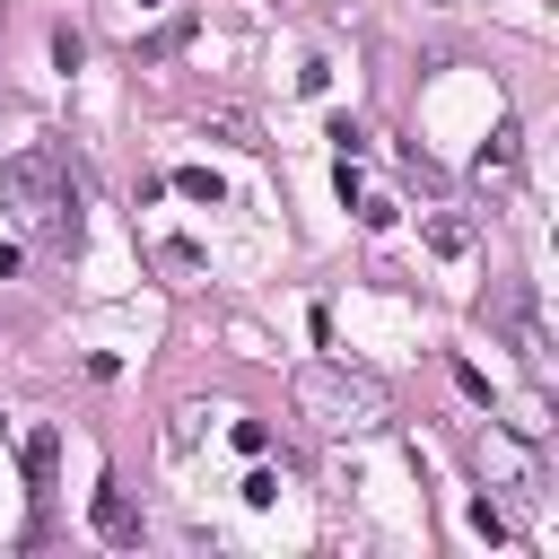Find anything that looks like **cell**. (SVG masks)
<instances>
[{"label": "cell", "mask_w": 559, "mask_h": 559, "mask_svg": "<svg viewBox=\"0 0 559 559\" xmlns=\"http://www.w3.org/2000/svg\"><path fill=\"white\" fill-rule=\"evenodd\" d=\"M428 245H437V253H472V218L437 210V218H428Z\"/></svg>", "instance_id": "cell-9"}, {"label": "cell", "mask_w": 559, "mask_h": 559, "mask_svg": "<svg viewBox=\"0 0 559 559\" xmlns=\"http://www.w3.org/2000/svg\"><path fill=\"white\" fill-rule=\"evenodd\" d=\"M0 210L26 218L35 245L70 253L79 245V166H70V148H17L0 166Z\"/></svg>", "instance_id": "cell-1"}, {"label": "cell", "mask_w": 559, "mask_h": 559, "mask_svg": "<svg viewBox=\"0 0 559 559\" xmlns=\"http://www.w3.org/2000/svg\"><path fill=\"white\" fill-rule=\"evenodd\" d=\"M472 533H480V542H507V507H498V498H472Z\"/></svg>", "instance_id": "cell-10"}, {"label": "cell", "mask_w": 559, "mask_h": 559, "mask_svg": "<svg viewBox=\"0 0 559 559\" xmlns=\"http://www.w3.org/2000/svg\"><path fill=\"white\" fill-rule=\"evenodd\" d=\"M480 480H489L498 498H515V507H533V498H542V480H533V454H524L515 437H498V428L480 437Z\"/></svg>", "instance_id": "cell-3"}, {"label": "cell", "mask_w": 559, "mask_h": 559, "mask_svg": "<svg viewBox=\"0 0 559 559\" xmlns=\"http://www.w3.org/2000/svg\"><path fill=\"white\" fill-rule=\"evenodd\" d=\"M175 192H183V201H201V210H218V201H227V183H218L210 166H183V175H175Z\"/></svg>", "instance_id": "cell-8"}, {"label": "cell", "mask_w": 559, "mask_h": 559, "mask_svg": "<svg viewBox=\"0 0 559 559\" xmlns=\"http://www.w3.org/2000/svg\"><path fill=\"white\" fill-rule=\"evenodd\" d=\"M280 498V472H245V507H271Z\"/></svg>", "instance_id": "cell-12"}, {"label": "cell", "mask_w": 559, "mask_h": 559, "mask_svg": "<svg viewBox=\"0 0 559 559\" xmlns=\"http://www.w3.org/2000/svg\"><path fill=\"white\" fill-rule=\"evenodd\" d=\"M96 533H105V542H140V507H131L122 489H96Z\"/></svg>", "instance_id": "cell-7"}, {"label": "cell", "mask_w": 559, "mask_h": 559, "mask_svg": "<svg viewBox=\"0 0 559 559\" xmlns=\"http://www.w3.org/2000/svg\"><path fill=\"white\" fill-rule=\"evenodd\" d=\"M192 35H201V17H192V9H175L166 26H148V35H140V70H157V61H175V52L192 44Z\"/></svg>", "instance_id": "cell-5"}, {"label": "cell", "mask_w": 559, "mask_h": 559, "mask_svg": "<svg viewBox=\"0 0 559 559\" xmlns=\"http://www.w3.org/2000/svg\"><path fill=\"white\" fill-rule=\"evenodd\" d=\"M140 9H157V0H140Z\"/></svg>", "instance_id": "cell-15"}, {"label": "cell", "mask_w": 559, "mask_h": 559, "mask_svg": "<svg viewBox=\"0 0 559 559\" xmlns=\"http://www.w3.org/2000/svg\"><path fill=\"white\" fill-rule=\"evenodd\" d=\"M323 140H332V148H341V157H358V148H367V131H358V122H349V114H332V122H323Z\"/></svg>", "instance_id": "cell-11"}, {"label": "cell", "mask_w": 559, "mask_h": 559, "mask_svg": "<svg viewBox=\"0 0 559 559\" xmlns=\"http://www.w3.org/2000/svg\"><path fill=\"white\" fill-rule=\"evenodd\" d=\"M52 480H61V428H35L26 437V489L52 498Z\"/></svg>", "instance_id": "cell-6"}, {"label": "cell", "mask_w": 559, "mask_h": 559, "mask_svg": "<svg viewBox=\"0 0 559 559\" xmlns=\"http://www.w3.org/2000/svg\"><path fill=\"white\" fill-rule=\"evenodd\" d=\"M0 437H9V419H0Z\"/></svg>", "instance_id": "cell-14"}, {"label": "cell", "mask_w": 559, "mask_h": 559, "mask_svg": "<svg viewBox=\"0 0 559 559\" xmlns=\"http://www.w3.org/2000/svg\"><path fill=\"white\" fill-rule=\"evenodd\" d=\"M306 411H323V428H367L384 419V384L349 367H306Z\"/></svg>", "instance_id": "cell-2"}, {"label": "cell", "mask_w": 559, "mask_h": 559, "mask_svg": "<svg viewBox=\"0 0 559 559\" xmlns=\"http://www.w3.org/2000/svg\"><path fill=\"white\" fill-rule=\"evenodd\" d=\"M17 262H26V253H17V245H0V280H17Z\"/></svg>", "instance_id": "cell-13"}, {"label": "cell", "mask_w": 559, "mask_h": 559, "mask_svg": "<svg viewBox=\"0 0 559 559\" xmlns=\"http://www.w3.org/2000/svg\"><path fill=\"white\" fill-rule=\"evenodd\" d=\"M515 166H524V131H515V122H498V131H489V148H480V166H472V175H480V192H489V183H498V192H507V183H515Z\"/></svg>", "instance_id": "cell-4"}]
</instances>
